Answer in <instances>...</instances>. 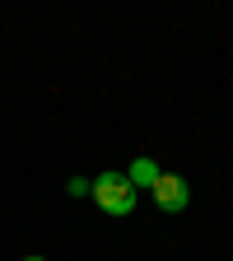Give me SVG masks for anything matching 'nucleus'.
<instances>
[{"mask_svg": "<svg viewBox=\"0 0 233 261\" xmlns=\"http://www.w3.org/2000/svg\"><path fill=\"white\" fill-rule=\"evenodd\" d=\"M23 261H42V256H23Z\"/></svg>", "mask_w": 233, "mask_h": 261, "instance_id": "39448f33", "label": "nucleus"}, {"mask_svg": "<svg viewBox=\"0 0 233 261\" xmlns=\"http://www.w3.org/2000/svg\"><path fill=\"white\" fill-rule=\"evenodd\" d=\"M187 201H191V187H187L182 177H173V173H163V177L154 182V205H159V210H168V215H177V210H187Z\"/></svg>", "mask_w": 233, "mask_h": 261, "instance_id": "f03ea898", "label": "nucleus"}, {"mask_svg": "<svg viewBox=\"0 0 233 261\" xmlns=\"http://www.w3.org/2000/svg\"><path fill=\"white\" fill-rule=\"evenodd\" d=\"M126 177H131V187H149V191H154V182L163 177V168H159L154 159H136V163H131V173H126Z\"/></svg>", "mask_w": 233, "mask_h": 261, "instance_id": "7ed1b4c3", "label": "nucleus"}, {"mask_svg": "<svg viewBox=\"0 0 233 261\" xmlns=\"http://www.w3.org/2000/svg\"><path fill=\"white\" fill-rule=\"evenodd\" d=\"M65 191H70V196H89L93 182H89V177H70V182H65Z\"/></svg>", "mask_w": 233, "mask_h": 261, "instance_id": "20e7f679", "label": "nucleus"}, {"mask_svg": "<svg viewBox=\"0 0 233 261\" xmlns=\"http://www.w3.org/2000/svg\"><path fill=\"white\" fill-rule=\"evenodd\" d=\"M93 201L103 205L108 215H131L136 210V187H131L126 173H103V177H93Z\"/></svg>", "mask_w": 233, "mask_h": 261, "instance_id": "f257e3e1", "label": "nucleus"}]
</instances>
